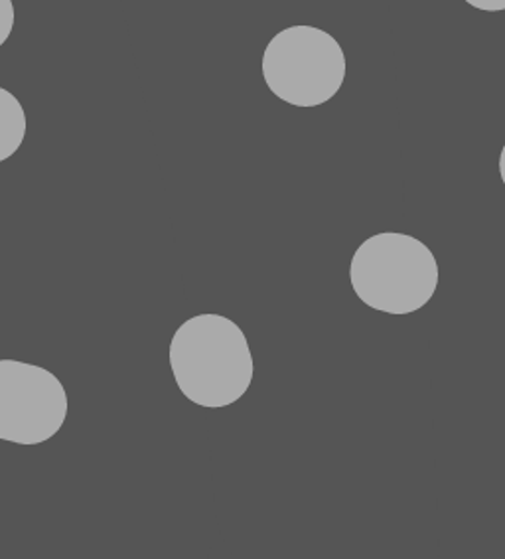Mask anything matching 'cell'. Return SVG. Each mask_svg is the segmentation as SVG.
Masks as SVG:
<instances>
[{
    "label": "cell",
    "mask_w": 505,
    "mask_h": 559,
    "mask_svg": "<svg viewBox=\"0 0 505 559\" xmlns=\"http://www.w3.org/2000/svg\"><path fill=\"white\" fill-rule=\"evenodd\" d=\"M470 7H474L476 11L482 12H504L505 0H465Z\"/></svg>",
    "instance_id": "7"
},
{
    "label": "cell",
    "mask_w": 505,
    "mask_h": 559,
    "mask_svg": "<svg viewBox=\"0 0 505 559\" xmlns=\"http://www.w3.org/2000/svg\"><path fill=\"white\" fill-rule=\"evenodd\" d=\"M28 131V119L21 99L0 85V163L21 151Z\"/></svg>",
    "instance_id": "5"
},
{
    "label": "cell",
    "mask_w": 505,
    "mask_h": 559,
    "mask_svg": "<svg viewBox=\"0 0 505 559\" xmlns=\"http://www.w3.org/2000/svg\"><path fill=\"white\" fill-rule=\"evenodd\" d=\"M351 287L363 305L387 314H411L433 299L438 263L421 239L383 231L356 249Z\"/></svg>",
    "instance_id": "2"
},
{
    "label": "cell",
    "mask_w": 505,
    "mask_h": 559,
    "mask_svg": "<svg viewBox=\"0 0 505 559\" xmlns=\"http://www.w3.org/2000/svg\"><path fill=\"white\" fill-rule=\"evenodd\" d=\"M500 177H502L505 187V145L502 148V155H500Z\"/></svg>",
    "instance_id": "8"
},
{
    "label": "cell",
    "mask_w": 505,
    "mask_h": 559,
    "mask_svg": "<svg viewBox=\"0 0 505 559\" xmlns=\"http://www.w3.org/2000/svg\"><path fill=\"white\" fill-rule=\"evenodd\" d=\"M261 72L268 92L280 102L292 107H320L340 92L348 60L330 32L297 24L268 40Z\"/></svg>",
    "instance_id": "3"
},
{
    "label": "cell",
    "mask_w": 505,
    "mask_h": 559,
    "mask_svg": "<svg viewBox=\"0 0 505 559\" xmlns=\"http://www.w3.org/2000/svg\"><path fill=\"white\" fill-rule=\"evenodd\" d=\"M70 412L56 373L38 364L0 360V441L36 447L60 433Z\"/></svg>",
    "instance_id": "4"
},
{
    "label": "cell",
    "mask_w": 505,
    "mask_h": 559,
    "mask_svg": "<svg viewBox=\"0 0 505 559\" xmlns=\"http://www.w3.org/2000/svg\"><path fill=\"white\" fill-rule=\"evenodd\" d=\"M16 24V9L12 0H0V48L9 41Z\"/></svg>",
    "instance_id": "6"
},
{
    "label": "cell",
    "mask_w": 505,
    "mask_h": 559,
    "mask_svg": "<svg viewBox=\"0 0 505 559\" xmlns=\"http://www.w3.org/2000/svg\"><path fill=\"white\" fill-rule=\"evenodd\" d=\"M168 358L178 390L207 409L239 402L255 373L245 332L216 312L182 322L170 341Z\"/></svg>",
    "instance_id": "1"
}]
</instances>
